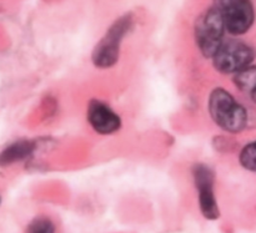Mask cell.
<instances>
[{
	"instance_id": "30bf717a",
	"label": "cell",
	"mask_w": 256,
	"mask_h": 233,
	"mask_svg": "<svg viewBox=\"0 0 256 233\" xmlns=\"http://www.w3.org/2000/svg\"><path fill=\"white\" fill-rule=\"evenodd\" d=\"M58 225L48 215H36L25 227V233H58Z\"/></svg>"
},
{
	"instance_id": "52a82bcc",
	"label": "cell",
	"mask_w": 256,
	"mask_h": 233,
	"mask_svg": "<svg viewBox=\"0 0 256 233\" xmlns=\"http://www.w3.org/2000/svg\"><path fill=\"white\" fill-rule=\"evenodd\" d=\"M86 121L102 136H112L122 127V116L108 102L99 99H92L88 104Z\"/></svg>"
},
{
	"instance_id": "3957f363",
	"label": "cell",
	"mask_w": 256,
	"mask_h": 233,
	"mask_svg": "<svg viewBox=\"0 0 256 233\" xmlns=\"http://www.w3.org/2000/svg\"><path fill=\"white\" fill-rule=\"evenodd\" d=\"M226 35L224 21L214 5L202 10L194 21V40L198 50L205 59H212Z\"/></svg>"
},
{
	"instance_id": "7a4b0ae2",
	"label": "cell",
	"mask_w": 256,
	"mask_h": 233,
	"mask_svg": "<svg viewBox=\"0 0 256 233\" xmlns=\"http://www.w3.org/2000/svg\"><path fill=\"white\" fill-rule=\"evenodd\" d=\"M135 17L132 12H125L118 17L99 40L92 52V62L102 70L112 69L120 59L122 40L134 29Z\"/></svg>"
},
{
	"instance_id": "8fae6325",
	"label": "cell",
	"mask_w": 256,
	"mask_h": 233,
	"mask_svg": "<svg viewBox=\"0 0 256 233\" xmlns=\"http://www.w3.org/2000/svg\"><path fill=\"white\" fill-rule=\"evenodd\" d=\"M239 164L246 171L256 172V140L246 144L240 150Z\"/></svg>"
},
{
	"instance_id": "5b68a950",
	"label": "cell",
	"mask_w": 256,
	"mask_h": 233,
	"mask_svg": "<svg viewBox=\"0 0 256 233\" xmlns=\"http://www.w3.org/2000/svg\"><path fill=\"white\" fill-rule=\"evenodd\" d=\"M212 5L222 15L226 34L232 37L245 35L254 26L256 9L252 0H212Z\"/></svg>"
},
{
	"instance_id": "8992f818",
	"label": "cell",
	"mask_w": 256,
	"mask_h": 233,
	"mask_svg": "<svg viewBox=\"0 0 256 233\" xmlns=\"http://www.w3.org/2000/svg\"><path fill=\"white\" fill-rule=\"evenodd\" d=\"M192 176L200 215L208 221H216L220 217V207L215 192L214 171L209 165L196 162L192 166Z\"/></svg>"
},
{
	"instance_id": "7c38bea8",
	"label": "cell",
	"mask_w": 256,
	"mask_h": 233,
	"mask_svg": "<svg viewBox=\"0 0 256 233\" xmlns=\"http://www.w3.org/2000/svg\"><path fill=\"white\" fill-rule=\"evenodd\" d=\"M0 204H2V197H0Z\"/></svg>"
},
{
	"instance_id": "6da1fadb",
	"label": "cell",
	"mask_w": 256,
	"mask_h": 233,
	"mask_svg": "<svg viewBox=\"0 0 256 233\" xmlns=\"http://www.w3.org/2000/svg\"><path fill=\"white\" fill-rule=\"evenodd\" d=\"M206 109L212 121L228 134H239L249 125L248 109L225 87L216 86L210 91Z\"/></svg>"
},
{
	"instance_id": "277c9868",
	"label": "cell",
	"mask_w": 256,
	"mask_h": 233,
	"mask_svg": "<svg viewBox=\"0 0 256 233\" xmlns=\"http://www.w3.org/2000/svg\"><path fill=\"white\" fill-rule=\"evenodd\" d=\"M255 57L256 50L252 45L236 37H230L224 40L210 60L218 72L222 75H235L252 65Z\"/></svg>"
},
{
	"instance_id": "ba28073f",
	"label": "cell",
	"mask_w": 256,
	"mask_h": 233,
	"mask_svg": "<svg viewBox=\"0 0 256 233\" xmlns=\"http://www.w3.org/2000/svg\"><path fill=\"white\" fill-rule=\"evenodd\" d=\"M36 151V144L32 140H19L5 147L0 154V166L8 167L30 159Z\"/></svg>"
},
{
	"instance_id": "9c48e42d",
	"label": "cell",
	"mask_w": 256,
	"mask_h": 233,
	"mask_svg": "<svg viewBox=\"0 0 256 233\" xmlns=\"http://www.w3.org/2000/svg\"><path fill=\"white\" fill-rule=\"evenodd\" d=\"M232 82L246 99L256 104V65H250L232 75Z\"/></svg>"
}]
</instances>
